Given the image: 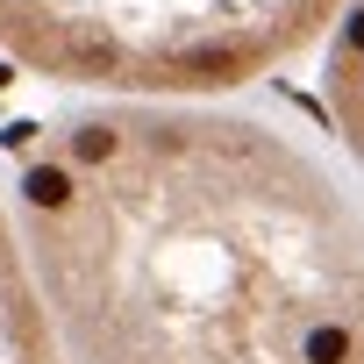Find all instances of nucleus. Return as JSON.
<instances>
[{"label": "nucleus", "instance_id": "nucleus-2", "mask_svg": "<svg viewBox=\"0 0 364 364\" xmlns=\"http://www.w3.org/2000/svg\"><path fill=\"white\" fill-rule=\"evenodd\" d=\"M343 0H0V58L107 93H229L300 58Z\"/></svg>", "mask_w": 364, "mask_h": 364}, {"label": "nucleus", "instance_id": "nucleus-1", "mask_svg": "<svg viewBox=\"0 0 364 364\" xmlns=\"http://www.w3.org/2000/svg\"><path fill=\"white\" fill-rule=\"evenodd\" d=\"M22 229L79 364H364L357 208L264 122L79 114L22 178Z\"/></svg>", "mask_w": 364, "mask_h": 364}, {"label": "nucleus", "instance_id": "nucleus-3", "mask_svg": "<svg viewBox=\"0 0 364 364\" xmlns=\"http://www.w3.org/2000/svg\"><path fill=\"white\" fill-rule=\"evenodd\" d=\"M0 364H58V343H50V321H43V300L29 286L8 215H0Z\"/></svg>", "mask_w": 364, "mask_h": 364}]
</instances>
